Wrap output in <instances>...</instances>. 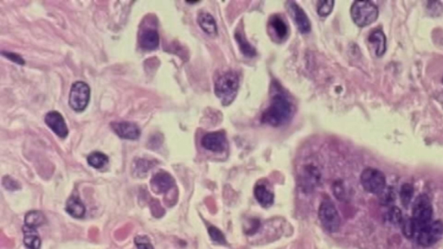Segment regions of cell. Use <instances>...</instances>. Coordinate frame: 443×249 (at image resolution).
Returning a JSON list of instances; mask_svg holds the SVG:
<instances>
[{
	"instance_id": "21",
	"label": "cell",
	"mask_w": 443,
	"mask_h": 249,
	"mask_svg": "<svg viewBox=\"0 0 443 249\" xmlns=\"http://www.w3.org/2000/svg\"><path fill=\"white\" fill-rule=\"evenodd\" d=\"M23 231H24V235H25L24 242L26 247L29 249H40V237L37 234L36 228L25 225Z\"/></svg>"
},
{
	"instance_id": "27",
	"label": "cell",
	"mask_w": 443,
	"mask_h": 249,
	"mask_svg": "<svg viewBox=\"0 0 443 249\" xmlns=\"http://www.w3.org/2000/svg\"><path fill=\"white\" fill-rule=\"evenodd\" d=\"M333 5H334V1H332V0L319 1L317 4V11L320 17H327L332 11Z\"/></svg>"
},
{
	"instance_id": "12",
	"label": "cell",
	"mask_w": 443,
	"mask_h": 249,
	"mask_svg": "<svg viewBox=\"0 0 443 249\" xmlns=\"http://www.w3.org/2000/svg\"><path fill=\"white\" fill-rule=\"evenodd\" d=\"M45 123L60 138H66L69 133L65 121L61 114L56 111H51L45 116Z\"/></svg>"
},
{
	"instance_id": "18",
	"label": "cell",
	"mask_w": 443,
	"mask_h": 249,
	"mask_svg": "<svg viewBox=\"0 0 443 249\" xmlns=\"http://www.w3.org/2000/svg\"><path fill=\"white\" fill-rule=\"evenodd\" d=\"M139 44L144 50H153L158 48L160 44V37L156 30L146 29L140 35Z\"/></svg>"
},
{
	"instance_id": "10",
	"label": "cell",
	"mask_w": 443,
	"mask_h": 249,
	"mask_svg": "<svg viewBox=\"0 0 443 249\" xmlns=\"http://www.w3.org/2000/svg\"><path fill=\"white\" fill-rule=\"evenodd\" d=\"M111 128L121 139H138L140 136V129L137 124L129 121L112 122Z\"/></svg>"
},
{
	"instance_id": "3",
	"label": "cell",
	"mask_w": 443,
	"mask_h": 249,
	"mask_svg": "<svg viewBox=\"0 0 443 249\" xmlns=\"http://www.w3.org/2000/svg\"><path fill=\"white\" fill-rule=\"evenodd\" d=\"M432 216L433 207L429 197L425 194L419 195L414 201L411 217L416 231V235L422 227L432 222Z\"/></svg>"
},
{
	"instance_id": "33",
	"label": "cell",
	"mask_w": 443,
	"mask_h": 249,
	"mask_svg": "<svg viewBox=\"0 0 443 249\" xmlns=\"http://www.w3.org/2000/svg\"><path fill=\"white\" fill-rule=\"evenodd\" d=\"M428 9L432 14L439 15L443 11V6L440 2H429Z\"/></svg>"
},
{
	"instance_id": "9",
	"label": "cell",
	"mask_w": 443,
	"mask_h": 249,
	"mask_svg": "<svg viewBox=\"0 0 443 249\" xmlns=\"http://www.w3.org/2000/svg\"><path fill=\"white\" fill-rule=\"evenodd\" d=\"M201 144L206 150L214 152H221L228 146L225 134L222 132H209L203 137Z\"/></svg>"
},
{
	"instance_id": "25",
	"label": "cell",
	"mask_w": 443,
	"mask_h": 249,
	"mask_svg": "<svg viewBox=\"0 0 443 249\" xmlns=\"http://www.w3.org/2000/svg\"><path fill=\"white\" fill-rule=\"evenodd\" d=\"M414 196V187L411 183H404L401 187V191H400V197H401V201L405 208H407L410 205L412 198Z\"/></svg>"
},
{
	"instance_id": "8",
	"label": "cell",
	"mask_w": 443,
	"mask_h": 249,
	"mask_svg": "<svg viewBox=\"0 0 443 249\" xmlns=\"http://www.w3.org/2000/svg\"><path fill=\"white\" fill-rule=\"evenodd\" d=\"M443 235V223L442 221L431 222L422 227L416 235L417 243L421 247L428 248L436 244Z\"/></svg>"
},
{
	"instance_id": "35",
	"label": "cell",
	"mask_w": 443,
	"mask_h": 249,
	"mask_svg": "<svg viewBox=\"0 0 443 249\" xmlns=\"http://www.w3.org/2000/svg\"><path fill=\"white\" fill-rule=\"evenodd\" d=\"M2 54L5 55L4 56H6L7 58L10 59V60L13 61L14 62H17L18 64H25V61H24V59L20 55L14 54V53H9V52H7V53L2 52Z\"/></svg>"
},
{
	"instance_id": "13",
	"label": "cell",
	"mask_w": 443,
	"mask_h": 249,
	"mask_svg": "<svg viewBox=\"0 0 443 249\" xmlns=\"http://www.w3.org/2000/svg\"><path fill=\"white\" fill-rule=\"evenodd\" d=\"M288 9L296 25L302 33H308L311 30V23L305 11L294 2H288Z\"/></svg>"
},
{
	"instance_id": "29",
	"label": "cell",
	"mask_w": 443,
	"mask_h": 249,
	"mask_svg": "<svg viewBox=\"0 0 443 249\" xmlns=\"http://www.w3.org/2000/svg\"><path fill=\"white\" fill-rule=\"evenodd\" d=\"M332 191H333L335 197L338 198V200H340V201L345 200V197H346V191H345V186L341 180H338L333 183Z\"/></svg>"
},
{
	"instance_id": "6",
	"label": "cell",
	"mask_w": 443,
	"mask_h": 249,
	"mask_svg": "<svg viewBox=\"0 0 443 249\" xmlns=\"http://www.w3.org/2000/svg\"><path fill=\"white\" fill-rule=\"evenodd\" d=\"M360 182L365 191L378 196H380L387 187L384 173L374 168L363 170L360 176Z\"/></svg>"
},
{
	"instance_id": "19",
	"label": "cell",
	"mask_w": 443,
	"mask_h": 249,
	"mask_svg": "<svg viewBox=\"0 0 443 249\" xmlns=\"http://www.w3.org/2000/svg\"><path fill=\"white\" fill-rule=\"evenodd\" d=\"M197 22L205 33L215 37L218 35V26L214 18L208 12H201L198 15Z\"/></svg>"
},
{
	"instance_id": "28",
	"label": "cell",
	"mask_w": 443,
	"mask_h": 249,
	"mask_svg": "<svg viewBox=\"0 0 443 249\" xmlns=\"http://www.w3.org/2000/svg\"><path fill=\"white\" fill-rule=\"evenodd\" d=\"M153 163L145 159H138L135 165V173L138 176H144L148 172L150 168H152Z\"/></svg>"
},
{
	"instance_id": "20",
	"label": "cell",
	"mask_w": 443,
	"mask_h": 249,
	"mask_svg": "<svg viewBox=\"0 0 443 249\" xmlns=\"http://www.w3.org/2000/svg\"><path fill=\"white\" fill-rule=\"evenodd\" d=\"M66 210L70 216L75 218H82L85 216L86 213V208L83 202L81 201L80 198L77 196H72L69 198L66 204Z\"/></svg>"
},
{
	"instance_id": "16",
	"label": "cell",
	"mask_w": 443,
	"mask_h": 249,
	"mask_svg": "<svg viewBox=\"0 0 443 249\" xmlns=\"http://www.w3.org/2000/svg\"><path fill=\"white\" fill-rule=\"evenodd\" d=\"M254 198L257 200L258 202L263 208H269L273 205L275 200V195L272 191L263 184H257L254 189Z\"/></svg>"
},
{
	"instance_id": "22",
	"label": "cell",
	"mask_w": 443,
	"mask_h": 249,
	"mask_svg": "<svg viewBox=\"0 0 443 249\" xmlns=\"http://www.w3.org/2000/svg\"><path fill=\"white\" fill-rule=\"evenodd\" d=\"M235 38L239 45L241 51L244 55H246L248 57H253L256 55L255 49L248 42L247 39L244 37V34L240 31H237L235 35Z\"/></svg>"
},
{
	"instance_id": "14",
	"label": "cell",
	"mask_w": 443,
	"mask_h": 249,
	"mask_svg": "<svg viewBox=\"0 0 443 249\" xmlns=\"http://www.w3.org/2000/svg\"><path fill=\"white\" fill-rule=\"evenodd\" d=\"M174 185L173 177L166 172H160L153 176L151 181V186L157 194L166 193Z\"/></svg>"
},
{
	"instance_id": "7",
	"label": "cell",
	"mask_w": 443,
	"mask_h": 249,
	"mask_svg": "<svg viewBox=\"0 0 443 249\" xmlns=\"http://www.w3.org/2000/svg\"><path fill=\"white\" fill-rule=\"evenodd\" d=\"M90 98V88L83 81L73 83L69 94V103L73 110L82 112L87 107Z\"/></svg>"
},
{
	"instance_id": "36",
	"label": "cell",
	"mask_w": 443,
	"mask_h": 249,
	"mask_svg": "<svg viewBox=\"0 0 443 249\" xmlns=\"http://www.w3.org/2000/svg\"><path fill=\"white\" fill-rule=\"evenodd\" d=\"M436 99H437V100L439 101L440 104H441V105H442L443 107V91L441 92V93H439V94L437 95V96H436Z\"/></svg>"
},
{
	"instance_id": "1",
	"label": "cell",
	"mask_w": 443,
	"mask_h": 249,
	"mask_svg": "<svg viewBox=\"0 0 443 249\" xmlns=\"http://www.w3.org/2000/svg\"><path fill=\"white\" fill-rule=\"evenodd\" d=\"M294 114V106L290 100L283 94H277L273 97L269 107L262 115V122L271 126H280L286 124Z\"/></svg>"
},
{
	"instance_id": "26",
	"label": "cell",
	"mask_w": 443,
	"mask_h": 249,
	"mask_svg": "<svg viewBox=\"0 0 443 249\" xmlns=\"http://www.w3.org/2000/svg\"><path fill=\"white\" fill-rule=\"evenodd\" d=\"M208 232H209L210 237L213 242L220 244V245H226L227 241H226L225 236L219 228L214 227V226H211L208 228Z\"/></svg>"
},
{
	"instance_id": "34",
	"label": "cell",
	"mask_w": 443,
	"mask_h": 249,
	"mask_svg": "<svg viewBox=\"0 0 443 249\" xmlns=\"http://www.w3.org/2000/svg\"><path fill=\"white\" fill-rule=\"evenodd\" d=\"M260 226H261L260 221L257 220V219H253V220H251L250 226L249 227V228H247L246 234L249 235H254V234H255V233L257 232Z\"/></svg>"
},
{
	"instance_id": "23",
	"label": "cell",
	"mask_w": 443,
	"mask_h": 249,
	"mask_svg": "<svg viewBox=\"0 0 443 249\" xmlns=\"http://www.w3.org/2000/svg\"><path fill=\"white\" fill-rule=\"evenodd\" d=\"M88 165L95 169H102L109 164V158L104 153L95 151L87 157Z\"/></svg>"
},
{
	"instance_id": "2",
	"label": "cell",
	"mask_w": 443,
	"mask_h": 249,
	"mask_svg": "<svg viewBox=\"0 0 443 249\" xmlns=\"http://www.w3.org/2000/svg\"><path fill=\"white\" fill-rule=\"evenodd\" d=\"M239 88V77L233 71H228L218 77L215 83V94L222 105L227 106L236 98Z\"/></svg>"
},
{
	"instance_id": "15",
	"label": "cell",
	"mask_w": 443,
	"mask_h": 249,
	"mask_svg": "<svg viewBox=\"0 0 443 249\" xmlns=\"http://www.w3.org/2000/svg\"><path fill=\"white\" fill-rule=\"evenodd\" d=\"M269 29L272 30L273 34L279 40H284L287 37L288 32L287 24L280 16L278 15L272 16L269 19Z\"/></svg>"
},
{
	"instance_id": "24",
	"label": "cell",
	"mask_w": 443,
	"mask_h": 249,
	"mask_svg": "<svg viewBox=\"0 0 443 249\" xmlns=\"http://www.w3.org/2000/svg\"><path fill=\"white\" fill-rule=\"evenodd\" d=\"M46 219L44 217L43 213L39 211H30L26 216V225L29 227H39L41 225L45 224Z\"/></svg>"
},
{
	"instance_id": "30",
	"label": "cell",
	"mask_w": 443,
	"mask_h": 249,
	"mask_svg": "<svg viewBox=\"0 0 443 249\" xmlns=\"http://www.w3.org/2000/svg\"><path fill=\"white\" fill-rule=\"evenodd\" d=\"M389 219L390 223L393 224H399L403 223V218H402V212L397 207H392L389 210Z\"/></svg>"
},
{
	"instance_id": "32",
	"label": "cell",
	"mask_w": 443,
	"mask_h": 249,
	"mask_svg": "<svg viewBox=\"0 0 443 249\" xmlns=\"http://www.w3.org/2000/svg\"><path fill=\"white\" fill-rule=\"evenodd\" d=\"M3 185H4L7 190H10V191H16V190L20 189L19 183H18L17 181H15L14 179L11 178L10 176H5V177H4V179H3Z\"/></svg>"
},
{
	"instance_id": "11",
	"label": "cell",
	"mask_w": 443,
	"mask_h": 249,
	"mask_svg": "<svg viewBox=\"0 0 443 249\" xmlns=\"http://www.w3.org/2000/svg\"><path fill=\"white\" fill-rule=\"evenodd\" d=\"M320 177L321 175L319 169L314 165H306L303 170L301 179L302 190L305 192L313 191L314 188H316L318 183H320Z\"/></svg>"
},
{
	"instance_id": "17",
	"label": "cell",
	"mask_w": 443,
	"mask_h": 249,
	"mask_svg": "<svg viewBox=\"0 0 443 249\" xmlns=\"http://www.w3.org/2000/svg\"><path fill=\"white\" fill-rule=\"evenodd\" d=\"M368 40L370 44L374 46L376 55L378 56H382L386 51V37L384 31L381 29H377L373 30Z\"/></svg>"
},
{
	"instance_id": "31",
	"label": "cell",
	"mask_w": 443,
	"mask_h": 249,
	"mask_svg": "<svg viewBox=\"0 0 443 249\" xmlns=\"http://www.w3.org/2000/svg\"><path fill=\"white\" fill-rule=\"evenodd\" d=\"M135 242L138 249H153V245L147 236H137Z\"/></svg>"
},
{
	"instance_id": "4",
	"label": "cell",
	"mask_w": 443,
	"mask_h": 249,
	"mask_svg": "<svg viewBox=\"0 0 443 249\" xmlns=\"http://www.w3.org/2000/svg\"><path fill=\"white\" fill-rule=\"evenodd\" d=\"M351 14L357 25H370L378 19V8L371 1H355L351 8Z\"/></svg>"
},
{
	"instance_id": "5",
	"label": "cell",
	"mask_w": 443,
	"mask_h": 249,
	"mask_svg": "<svg viewBox=\"0 0 443 249\" xmlns=\"http://www.w3.org/2000/svg\"><path fill=\"white\" fill-rule=\"evenodd\" d=\"M319 219L326 230L335 233L340 227L341 220L334 203L329 199H325L319 208Z\"/></svg>"
},
{
	"instance_id": "37",
	"label": "cell",
	"mask_w": 443,
	"mask_h": 249,
	"mask_svg": "<svg viewBox=\"0 0 443 249\" xmlns=\"http://www.w3.org/2000/svg\"></svg>"
}]
</instances>
